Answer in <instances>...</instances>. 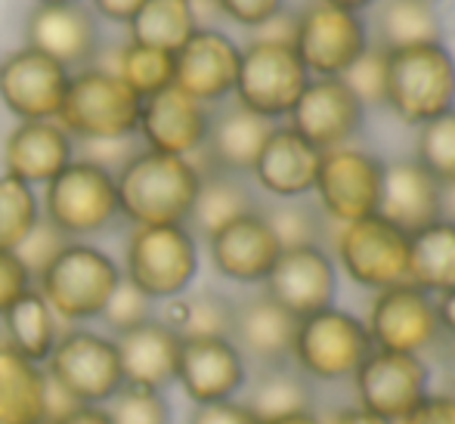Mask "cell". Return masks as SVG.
Masks as SVG:
<instances>
[{"mask_svg":"<svg viewBox=\"0 0 455 424\" xmlns=\"http://www.w3.org/2000/svg\"><path fill=\"white\" fill-rule=\"evenodd\" d=\"M363 102L341 78H313L288 115V127L319 152L347 146L363 131Z\"/></svg>","mask_w":455,"mask_h":424,"instance_id":"15","label":"cell"},{"mask_svg":"<svg viewBox=\"0 0 455 424\" xmlns=\"http://www.w3.org/2000/svg\"><path fill=\"white\" fill-rule=\"evenodd\" d=\"M242 47L217 28H202L174 53V87L204 106L229 100L239 78Z\"/></svg>","mask_w":455,"mask_h":424,"instance_id":"17","label":"cell"},{"mask_svg":"<svg viewBox=\"0 0 455 424\" xmlns=\"http://www.w3.org/2000/svg\"><path fill=\"white\" fill-rule=\"evenodd\" d=\"M4 323V340L10 347H16L22 356L35 359V363H47L53 353L56 340L62 335V323L56 319V313L50 310L47 300L37 294V288L25 292L10 310L0 316Z\"/></svg>","mask_w":455,"mask_h":424,"instance_id":"33","label":"cell"},{"mask_svg":"<svg viewBox=\"0 0 455 424\" xmlns=\"http://www.w3.org/2000/svg\"><path fill=\"white\" fill-rule=\"evenodd\" d=\"M177 384L196 406L235 400L248 384V363L229 338H183Z\"/></svg>","mask_w":455,"mask_h":424,"instance_id":"21","label":"cell"},{"mask_svg":"<svg viewBox=\"0 0 455 424\" xmlns=\"http://www.w3.org/2000/svg\"><path fill=\"white\" fill-rule=\"evenodd\" d=\"M294 332H298V319L264 292L235 304L229 340L239 347L245 363L251 359L260 369H267V365H285L291 359Z\"/></svg>","mask_w":455,"mask_h":424,"instance_id":"25","label":"cell"},{"mask_svg":"<svg viewBox=\"0 0 455 424\" xmlns=\"http://www.w3.org/2000/svg\"><path fill=\"white\" fill-rule=\"evenodd\" d=\"M152 316H156V300L146 298L133 282H127L124 276H121V282L115 285L112 298H108L100 319L115 338V335H121V332H131V329H137V325L149 323Z\"/></svg>","mask_w":455,"mask_h":424,"instance_id":"43","label":"cell"},{"mask_svg":"<svg viewBox=\"0 0 455 424\" xmlns=\"http://www.w3.org/2000/svg\"><path fill=\"white\" fill-rule=\"evenodd\" d=\"M41 217L72 242L106 233L121 217L115 173L75 156V162L60 177L44 186Z\"/></svg>","mask_w":455,"mask_h":424,"instance_id":"6","label":"cell"},{"mask_svg":"<svg viewBox=\"0 0 455 424\" xmlns=\"http://www.w3.org/2000/svg\"><path fill=\"white\" fill-rule=\"evenodd\" d=\"M365 329H369V338L378 350L415 353V356H421V350H427L443 338L437 319V300L421 288H415L412 282L378 292V298L371 300Z\"/></svg>","mask_w":455,"mask_h":424,"instance_id":"14","label":"cell"},{"mask_svg":"<svg viewBox=\"0 0 455 424\" xmlns=\"http://www.w3.org/2000/svg\"><path fill=\"white\" fill-rule=\"evenodd\" d=\"M319 162H323V152L316 146H310L288 124H275L254 162L251 177L264 192L282 202H291V198H304L313 192Z\"/></svg>","mask_w":455,"mask_h":424,"instance_id":"26","label":"cell"},{"mask_svg":"<svg viewBox=\"0 0 455 424\" xmlns=\"http://www.w3.org/2000/svg\"><path fill=\"white\" fill-rule=\"evenodd\" d=\"M319 4L338 6V10H347V12H363V10H369L371 4H378V0H319Z\"/></svg>","mask_w":455,"mask_h":424,"instance_id":"57","label":"cell"},{"mask_svg":"<svg viewBox=\"0 0 455 424\" xmlns=\"http://www.w3.org/2000/svg\"><path fill=\"white\" fill-rule=\"evenodd\" d=\"M452 396H455V388H452Z\"/></svg>","mask_w":455,"mask_h":424,"instance_id":"61","label":"cell"},{"mask_svg":"<svg viewBox=\"0 0 455 424\" xmlns=\"http://www.w3.org/2000/svg\"><path fill=\"white\" fill-rule=\"evenodd\" d=\"M25 47L78 72L93 66L100 53V19L87 4L31 6L25 19Z\"/></svg>","mask_w":455,"mask_h":424,"instance_id":"20","label":"cell"},{"mask_svg":"<svg viewBox=\"0 0 455 424\" xmlns=\"http://www.w3.org/2000/svg\"><path fill=\"white\" fill-rule=\"evenodd\" d=\"M235 316V300L220 292H196L164 300L158 319L168 323L180 338H229Z\"/></svg>","mask_w":455,"mask_h":424,"instance_id":"35","label":"cell"},{"mask_svg":"<svg viewBox=\"0 0 455 424\" xmlns=\"http://www.w3.org/2000/svg\"><path fill=\"white\" fill-rule=\"evenodd\" d=\"M146 0H91V10L96 12V19H106L115 25H131V19L140 12Z\"/></svg>","mask_w":455,"mask_h":424,"instance_id":"52","label":"cell"},{"mask_svg":"<svg viewBox=\"0 0 455 424\" xmlns=\"http://www.w3.org/2000/svg\"><path fill=\"white\" fill-rule=\"evenodd\" d=\"M31 288H35V279L16 252H0V316Z\"/></svg>","mask_w":455,"mask_h":424,"instance_id":"46","label":"cell"},{"mask_svg":"<svg viewBox=\"0 0 455 424\" xmlns=\"http://www.w3.org/2000/svg\"><path fill=\"white\" fill-rule=\"evenodd\" d=\"M44 365L0 338V424H44Z\"/></svg>","mask_w":455,"mask_h":424,"instance_id":"29","label":"cell"},{"mask_svg":"<svg viewBox=\"0 0 455 424\" xmlns=\"http://www.w3.org/2000/svg\"><path fill=\"white\" fill-rule=\"evenodd\" d=\"M196 31L198 16L189 0H146L127 25V41L177 53Z\"/></svg>","mask_w":455,"mask_h":424,"instance_id":"34","label":"cell"},{"mask_svg":"<svg viewBox=\"0 0 455 424\" xmlns=\"http://www.w3.org/2000/svg\"><path fill=\"white\" fill-rule=\"evenodd\" d=\"M381 180H384L381 158L371 156V152L341 146V149L323 152L313 192L319 196V204H323V211L331 220L354 223L363 220V217L378 214Z\"/></svg>","mask_w":455,"mask_h":424,"instance_id":"12","label":"cell"},{"mask_svg":"<svg viewBox=\"0 0 455 424\" xmlns=\"http://www.w3.org/2000/svg\"><path fill=\"white\" fill-rule=\"evenodd\" d=\"M66 4H84V0H35V6H66Z\"/></svg>","mask_w":455,"mask_h":424,"instance_id":"58","label":"cell"},{"mask_svg":"<svg viewBox=\"0 0 455 424\" xmlns=\"http://www.w3.org/2000/svg\"><path fill=\"white\" fill-rule=\"evenodd\" d=\"M437 319H440V332L446 338H455V288L437 298Z\"/></svg>","mask_w":455,"mask_h":424,"instance_id":"53","label":"cell"},{"mask_svg":"<svg viewBox=\"0 0 455 424\" xmlns=\"http://www.w3.org/2000/svg\"><path fill=\"white\" fill-rule=\"evenodd\" d=\"M143 100L133 93L112 68L87 66L72 72L66 100L56 115V124L75 140H112L137 137Z\"/></svg>","mask_w":455,"mask_h":424,"instance_id":"3","label":"cell"},{"mask_svg":"<svg viewBox=\"0 0 455 424\" xmlns=\"http://www.w3.org/2000/svg\"><path fill=\"white\" fill-rule=\"evenodd\" d=\"M394 424H455V396L427 394Z\"/></svg>","mask_w":455,"mask_h":424,"instance_id":"49","label":"cell"},{"mask_svg":"<svg viewBox=\"0 0 455 424\" xmlns=\"http://www.w3.org/2000/svg\"><path fill=\"white\" fill-rule=\"evenodd\" d=\"M208 127L211 106L192 100L189 93L171 84L162 93L143 100L137 137L143 143V149L177 158H196L204 149Z\"/></svg>","mask_w":455,"mask_h":424,"instance_id":"16","label":"cell"},{"mask_svg":"<svg viewBox=\"0 0 455 424\" xmlns=\"http://www.w3.org/2000/svg\"><path fill=\"white\" fill-rule=\"evenodd\" d=\"M140 149H143L140 137H112V140H84V143H75V156L108 173H118Z\"/></svg>","mask_w":455,"mask_h":424,"instance_id":"45","label":"cell"},{"mask_svg":"<svg viewBox=\"0 0 455 424\" xmlns=\"http://www.w3.org/2000/svg\"><path fill=\"white\" fill-rule=\"evenodd\" d=\"M115 347H118L124 384L149 390H164L177 384L183 338L158 316H152L149 323L137 325V329L115 335Z\"/></svg>","mask_w":455,"mask_h":424,"instance_id":"27","label":"cell"},{"mask_svg":"<svg viewBox=\"0 0 455 424\" xmlns=\"http://www.w3.org/2000/svg\"><path fill=\"white\" fill-rule=\"evenodd\" d=\"M378 47L394 50L437 44L443 37V25L437 16V0H381L375 12Z\"/></svg>","mask_w":455,"mask_h":424,"instance_id":"32","label":"cell"},{"mask_svg":"<svg viewBox=\"0 0 455 424\" xmlns=\"http://www.w3.org/2000/svg\"><path fill=\"white\" fill-rule=\"evenodd\" d=\"M264 217L275 233V239H279L282 252H288V248L319 245V239H323V220H319V214L313 208H307V204H300L298 198L264 211Z\"/></svg>","mask_w":455,"mask_h":424,"instance_id":"41","label":"cell"},{"mask_svg":"<svg viewBox=\"0 0 455 424\" xmlns=\"http://www.w3.org/2000/svg\"><path fill=\"white\" fill-rule=\"evenodd\" d=\"M440 192H443V186L415 158L384 164L378 214L406 236H412L440 220Z\"/></svg>","mask_w":455,"mask_h":424,"instance_id":"28","label":"cell"},{"mask_svg":"<svg viewBox=\"0 0 455 424\" xmlns=\"http://www.w3.org/2000/svg\"><path fill=\"white\" fill-rule=\"evenodd\" d=\"M344 273L363 288L384 292L409 282V236L381 214L341 223L335 236Z\"/></svg>","mask_w":455,"mask_h":424,"instance_id":"10","label":"cell"},{"mask_svg":"<svg viewBox=\"0 0 455 424\" xmlns=\"http://www.w3.org/2000/svg\"><path fill=\"white\" fill-rule=\"evenodd\" d=\"M341 81L363 102V108L387 106V50L369 44L360 60L341 75Z\"/></svg>","mask_w":455,"mask_h":424,"instance_id":"42","label":"cell"},{"mask_svg":"<svg viewBox=\"0 0 455 424\" xmlns=\"http://www.w3.org/2000/svg\"><path fill=\"white\" fill-rule=\"evenodd\" d=\"M121 276L156 304L180 298L198 276V239L186 223L133 227L124 242Z\"/></svg>","mask_w":455,"mask_h":424,"instance_id":"4","label":"cell"},{"mask_svg":"<svg viewBox=\"0 0 455 424\" xmlns=\"http://www.w3.org/2000/svg\"><path fill=\"white\" fill-rule=\"evenodd\" d=\"M44 369L84 406H106L124 388L115 338L81 325L62 332Z\"/></svg>","mask_w":455,"mask_h":424,"instance_id":"9","label":"cell"},{"mask_svg":"<svg viewBox=\"0 0 455 424\" xmlns=\"http://www.w3.org/2000/svg\"><path fill=\"white\" fill-rule=\"evenodd\" d=\"M310 403H313L310 378H304L298 369H288V365H267L254 378L245 406L260 421H273L282 419V415L307 412Z\"/></svg>","mask_w":455,"mask_h":424,"instance_id":"36","label":"cell"},{"mask_svg":"<svg viewBox=\"0 0 455 424\" xmlns=\"http://www.w3.org/2000/svg\"><path fill=\"white\" fill-rule=\"evenodd\" d=\"M204 242H208V254L217 273L239 285H264L282 254V245L267 223L264 211H251L227 223Z\"/></svg>","mask_w":455,"mask_h":424,"instance_id":"22","label":"cell"},{"mask_svg":"<svg viewBox=\"0 0 455 424\" xmlns=\"http://www.w3.org/2000/svg\"><path fill=\"white\" fill-rule=\"evenodd\" d=\"M415 162L431 173L440 186L455 183V108L421 124Z\"/></svg>","mask_w":455,"mask_h":424,"instance_id":"39","label":"cell"},{"mask_svg":"<svg viewBox=\"0 0 455 424\" xmlns=\"http://www.w3.org/2000/svg\"><path fill=\"white\" fill-rule=\"evenodd\" d=\"M44 372H47V369H44ZM78 406H84V403H78L60 381H56V378L47 375V384H44V424L62 421L66 415H72Z\"/></svg>","mask_w":455,"mask_h":424,"instance_id":"50","label":"cell"},{"mask_svg":"<svg viewBox=\"0 0 455 424\" xmlns=\"http://www.w3.org/2000/svg\"><path fill=\"white\" fill-rule=\"evenodd\" d=\"M121 282V263L91 242H68L56 260L35 279V288L56 319L81 325L100 319Z\"/></svg>","mask_w":455,"mask_h":424,"instance_id":"2","label":"cell"},{"mask_svg":"<svg viewBox=\"0 0 455 424\" xmlns=\"http://www.w3.org/2000/svg\"><path fill=\"white\" fill-rule=\"evenodd\" d=\"M72 72L31 47L0 60V102L16 121H56Z\"/></svg>","mask_w":455,"mask_h":424,"instance_id":"13","label":"cell"},{"mask_svg":"<svg viewBox=\"0 0 455 424\" xmlns=\"http://www.w3.org/2000/svg\"><path fill=\"white\" fill-rule=\"evenodd\" d=\"M331 424H394L387 419H381V415L369 412V409L356 406V409H344V412H338L335 419H331Z\"/></svg>","mask_w":455,"mask_h":424,"instance_id":"55","label":"cell"},{"mask_svg":"<svg viewBox=\"0 0 455 424\" xmlns=\"http://www.w3.org/2000/svg\"><path fill=\"white\" fill-rule=\"evenodd\" d=\"M387 106L406 124H427L455 108V56L443 41L387 53Z\"/></svg>","mask_w":455,"mask_h":424,"instance_id":"5","label":"cell"},{"mask_svg":"<svg viewBox=\"0 0 455 424\" xmlns=\"http://www.w3.org/2000/svg\"><path fill=\"white\" fill-rule=\"evenodd\" d=\"M251 211H258V202H254V192L245 186V180L235 177V173L204 171L186 227H189V233L196 236V239L198 236L211 239L217 229L239 220V217L251 214Z\"/></svg>","mask_w":455,"mask_h":424,"instance_id":"30","label":"cell"},{"mask_svg":"<svg viewBox=\"0 0 455 424\" xmlns=\"http://www.w3.org/2000/svg\"><path fill=\"white\" fill-rule=\"evenodd\" d=\"M360 406L387 421H400L421 396H427V365L415 353L371 350L354 375Z\"/></svg>","mask_w":455,"mask_h":424,"instance_id":"19","label":"cell"},{"mask_svg":"<svg viewBox=\"0 0 455 424\" xmlns=\"http://www.w3.org/2000/svg\"><path fill=\"white\" fill-rule=\"evenodd\" d=\"M68 242H72V239H66V236H62L53 223L41 217V220H37V227L31 229V233L22 239V245L16 248V257L25 263V269L31 273V279H37V276H41L44 269L56 260V254H60Z\"/></svg>","mask_w":455,"mask_h":424,"instance_id":"44","label":"cell"},{"mask_svg":"<svg viewBox=\"0 0 455 424\" xmlns=\"http://www.w3.org/2000/svg\"><path fill=\"white\" fill-rule=\"evenodd\" d=\"M214 4L227 19H233L235 25H245L251 31L270 22L279 10H285V0H214Z\"/></svg>","mask_w":455,"mask_h":424,"instance_id":"47","label":"cell"},{"mask_svg":"<svg viewBox=\"0 0 455 424\" xmlns=\"http://www.w3.org/2000/svg\"><path fill=\"white\" fill-rule=\"evenodd\" d=\"M264 424H323V421L313 415V409H307V412L282 415V419H273V421H264Z\"/></svg>","mask_w":455,"mask_h":424,"instance_id":"56","label":"cell"},{"mask_svg":"<svg viewBox=\"0 0 455 424\" xmlns=\"http://www.w3.org/2000/svg\"><path fill=\"white\" fill-rule=\"evenodd\" d=\"M294 31H298V12L279 10L270 22L254 28L251 41H270V44H294Z\"/></svg>","mask_w":455,"mask_h":424,"instance_id":"51","label":"cell"},{"mask_svg":"<svg viewBox=\"0 0 455 424\" xmlns=\"http://www.w3.org/2000/svg\"><path fill=\"white\" fill-rule=\"evenodd\" d=\"M189 424H264L242 400H220L196 406L189 415Z\"/></svg>","mask_w":455,"mask_h":424,"instance_id":"48","label":"cell"},{"mask_svg":"<svg viewBox=\"0 0 455 424\" xmlns=\"http://www.w3.org/2000/svg\"><path fill=\"white\" fill-rule=\"evenodd\" d=\"M371 350L375 344H371L363 319H356L347 310L329 307V310L298 319L291 359L298 363V372L304 378L344 381V378L356 375V369Z\"/></svg>","mask_w":455,"mask_h":424,"instance_id":"7","label":"cell"},{"mask_svg":"<svg viewBox=\"0 0 455 424\" xmlns=\"http://www.w3.org/2000/svg\"><path fill=\"white\" fill-rule=\"evenodd\" d=\"M112 72L124 81L140 100H149V96L162 93L174 84V53H164V50L146 47L137 41H124L115 56Z\"/></svg>","mask_w":455,"mask_h":424,"instance_id":"37","label":"cell"},{"mask_svg":"<svg viewBox=\"0 0 455 424\" xmlns=\"http://www.w3.org/2000/svg\"><path fill=\"white\" fill-rule=\"evenodd\" d=\"M310 81V72L304 68L291 44L251 41L248 47H242L233 96L248 112L279 121L291 115Z\"/></svg>","mask_w":455,"mask_h":424,"instance_id":"8","label":"cell"},{"mask_svg":"<svg viewBox=\"0 0 455 424\" xmlns=\"http://www.w3.org/2000/svg\"><path fill=\"white\" fill-rule=\"evenodd\" d=\"M409 282L421 292L446 294L455 288V223L437 220L409 236Z\"/></svg>","mask_w":455,"mask_h":424,"instance_id":"31","label":"cell"},{"mask_svg":"<svg viewBox=\"0 0 455 424\" xmlns=\"http://www.w3.org/2000/svg\"><path fill=\"white\" fill-rule=\"evenodd\" d=\"M41 220V198L22 180L0 173V252H16Z\"/></svg>","mask_w":455,"mask_h":424,"instance_id":"38","label":"cell"},{"mask_svg":"<svg viewBox=\"0 0 455 424\" xmlns=\"http://www.w3.org/2000/svg\"><path fill=\"white\" fill-rule=\"evenodd\" d=\"M273 127H275V121L248 112L245 106L233 102V106L211 115L204 149L198 152L192 162L202 158L204 164H196L202 173L223 171V173H235V177H245V173L254 171V162H258L264 143L270 140Z\"/></svg>","mask_w":455,"mask_h":424,"instance_id":"23","label":"cell"},{"mask_svg":"<svg viewBox=\"0 0 455 424\" xmlns=\"http://www.w3.org/2000/svg\"><path fill=\"white\" fill-rule=\"evenodd\" d=\"M446 359H450V369L455 375V338H446Z\"/></svg>","mask_w":455,"mask_h":424,"instance_id":"59","label":"cell"},{"mask_svg":"<svg viewBox=\"0 0 455 424\" xmlns=\"http://www.w3.org/2000/svg\"><path fill=\"white\" fill-rule=\"evenodd\" d=\"M192 6H198V4H214V0H189Z\"/></svg>","mask_w":455,"mask_h":424,"instance_id":"60","label":"cell"},{"mask_svg":"<svg viewBox=\"0 0 455 424\" xmlns=\"http://www.w3.org/2000/svg\"><path fill=\"white\" fill-rule=\"evenodd\" d=\"M75 162V140L56 121H19L4 140V173L37 189Z\"/></svg>","mask_w":455,"mask_h":424,"instance_id":"24","label":"cell"},{"mask_svg":"<svg viewBox=\"0 0 455 424\" xmlns=\"http://www.w3.org/2000/svg\"><path fill=\"white\" fill-rule=\"evenodd\" d=\"M369 28L360 12L338 10L329 4H310L298 12L294 53L300 56L310 78H341L369 47Z\"/></svg>","mask_w":455,"mask_h":424,"instance_id":"11","label":"cell"},{"mask_svg":"<svg viewBox=\"0 0 455 424\" xmlns=\"http://www.w3.org/2000/svg\"><path fill=\"white\" fill-rule=\"evenodd\" d=\"M56 424H112V419H108L106 406H78L72 415H66Z\"/></svg>","mask_w":455,"mask_h":424,"instance_id":"54","label":"cell"},{"mask_svg":"<svg viewBox=\"0 0 455 424\" xmlns=\"http://www.w3.org/2000/svg\"><path fill=\"white\" fill-rule=\"evenodd\" d=\"M121 217L133 227H177L186 223L196 204L202 171L192 158L140 149L115 173Z\"/></svg>","mask_w":455,"mask_h":424,"instance_id":"1","label":"cell"},{"mask_svg":"<svg viewBox=\"0 0 455 424\" xmlns=\"http://www.w3.org/2000/svg\"><path fill=\"white\" fill-rule=\"evenodd\" d=\"M106 412L112 424H174V409L164 390L133 388V384H124L106 403Z\"/></svg>","mask_w":455,"mask_h":424,"instance_id":"40","label":"cell"},{"mask_svg":"<svg viewBox=\"0 0 455 424\" xmlns=\"http://www.w3.org/2000/svg\"><path fill=\"white\" fill-rule=\"evenodd\" d=\"M264 292L275 304L285 307L294 319L329 310V307H335L338 294L335 260L323 252V245L288 248L279 254L275 267L267 276Z\"/></svg>","mask_w":455,"mask_h":424,"instance_id":"18","label":"cell"}]
</instances>
